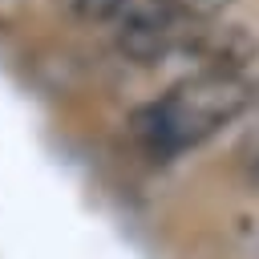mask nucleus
Here are the masks:
<instances>
[{"mask_svg": "<svg viewBox=\"0 0 259 259\" xmlns=\"http://www.w3.org/2000/svg\"><path fill=\"white\" fill-rule=\"evenodd\" d=\"M182 49L198 61V73L210 77H247L259 61V36L243 24H194Z\"/></svg>", "mask_w": 259, "mask_h": 259, "instance_id": "obj_3", "label": "nucleus"}, {"mask_svg": "<svg viewBox=\"0 0 259 259\" xmlns=\"http://www.w3.org/2000/svg\"><path fill=\"white\" fill-rule=\"evenodd\" d=\"M134 0H57V8L77 24H117Z\"/></svg>", "mask_w": 259, "mask_h": 259, "instance_id": "obj_4", "label": "nucleus"}, {"mask_svg": "<svg viewBox=\"0 0 259 259\" xmlns=\"http://www.w3.org/2000/svg\"><path fill=\"white\" fill-rule=\"evenodd\" d=\"M255 101V85L247 77H210L194 73L170 85L158 101L134 109L130 134L150 158H174L190 146H202L231 121H239Z\"/></svg>", "mask_w": 259, "mask_h": 259, "instance_id": "obj_1", "label": "nucleus"}, {"mask_svg": "<svg viewBox=\"0 0 259 259\" xmlns=\"http://www.w3.org/2000/svg\"><path fill=\"white\" fill-rule=\"evenodd\" d=\"M235 166L243 170V178H247V182H255V186H259V121L239 138V146H235Z\"/></svg>", "mask_w": 259, "mask_h": 259, "instance_id": "obj_6", "label": "nucleus"}, {"mask_svg": "<svg viewBox=\"0 0 259 259\" xmlns=\"http://www.w3.org/2000/svg\"><path fill=\"white\" fill-rule=\"evenodd\" d=\"M190 28L194 24H186L166 0H134L113 24V45L134 65H158L182 49Z\"/></svg>", "mask_w": 259, "mask_h": 259, "instance_id": "obj_2", "label": "nucleus"}, {"mask_svg": "<svg viewBox=\"0 0 259 259\" xmlns=\"http://www.w3.org/2000/svg\"><path fill=\"white\" fill-rule=\"evenodd\" d=\"M186 24H214V16H223L235 0H166Z\"/></svg>", "mask_w": 259, "mask_h": 259, "instance_id": "obj_5", "label": "nucleus"}]
</instances>
